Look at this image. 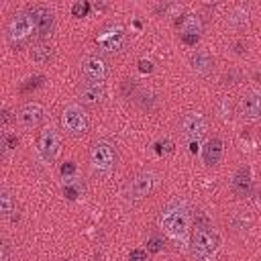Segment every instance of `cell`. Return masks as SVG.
<instances>
[{
  "mask_svg": "<svg viewBox=\"0 0 261 261\" xmlns=\"http://www.w3.org/2000/svg\"><path fill=\"white\" fill-rule=\"evenodd\" d=\"M247 20H249V14H247V10H245V8H237V10L228 16V22H230V24H234V27L245 24Z\"/></svg>",
  "mask_w": 261,
  "mask_h": 261,
  "instance_id": "22",
  "label": "cell"
},
{
  "mask_svg": "<svg viewBox=\"0 0 261 261\" xmlns=\"http://www.w3.org/2000/svg\"><path fill=\"white\" fill-rule=\"evenodd\" d=\"M181 35H198L200 33V20L194 14H188L181 18Z\"/></svg>",
  "mask_w": 261,
  "mask_h": 261,
  "instance_id": "19",
  "label": "cell"
},
{
  "mask_svg": "<svg viewBox=\"0 0 261 261\" xmlns=\"http://www.w3.org/2000/svg\"><path fill=\"white\" fill-rule=\"evenodd\" d=\"M163 247H165L163 237H159V234H151V237L147 239V251H151V253H159Z\"/></svg>",
  "mask_w": 261,
  "mask_h": 261,
  "instance_id": "23",
  "label": "cell"
},
{
  "mask_svg": "<svg viewBox=\"0 0 261 261\" xmlns=\"http://www.w3.org/2000/svg\"><path fill=\"white\" fill-rule=\"evenodd\" d=\"M73 171H75V163H73V161H67V163L61 165V175H63V177H65V175H71Z\"/></svg>",
  "mask_w": 261,
  "mask_h": 261,
  "instance_id": "29",
  "label": "cell"
},
{
  "mask_svg": "<svg viewBox=\"0 0 261 261\" xmlns=\"http://www.w3.org/2000/svg\"><path fill=\"white\" fill-rule=\"evenodd\" d=\"M61 122H63L65 130H67L69 135H75V137H77V135H84V133L88 130V126H90L88 114H86L84 108L77 106V104H69V106L63 110Z\"/></svg>",
  "mask_w": 261,
  "mask_h": 261,
  "instance_id": "7",
  "label": "cell"
},
{
  "mask_svg": "<svg viewBox=\"0 0 261 261\" xmlns=\"http://www.w3.org/2000/svg\"><path fill=\"white\" fill-rule=\"evenodd\" d=\"M124 41H126V33L120 24H106L98 31L96 35V43L102 47V51L106 53H116L124 47Z\"/></svg>",
  "mask_w": 261,
  "mask_h": 261,
  "instance_id": "5",
  "label": "cell"
},
{
  "mask_svg": "<svg viewBox=\"0 0 261 261\" xmlns=\"http://www.w3.org/2000/svg\"><path fill=\"white\" fill-rule=\"evenodd\" d=\"M35 31V22H33V16L29 10H22V12H16L10 22H8V39L10 41H24L33 35Z\"/></svg>",
  "mask_w": 261,
  "mask_h": 261,
  "instance_id": "8",
  "label": "cell"
},
{
  "mask_svg": "<svg viewBox=\"0 0 261 261\" xmlns=\"http://www.w3.org/2000/svg\"><path fill=\"white\" fill-rule=\"evenodd\" d=\"M190 65H192V69H194L196 73L208 75V73H212V69H214V59H212L206 51H196V53H192V57H190Z\"/></svg>",
  "mask_w": 261,
  "mask_h": 261,
  "instance_id": "17",
  "label": "cell"
},
{
  "mask_svg": "<svg viewBox=\"0 0 261 261\" xmlns=\"http://www.w3.org/2000/svg\"><path fill=\"white\" fill-rule=\"evenodd\" d=\"M88 4H73V8H71V12H73V16H86V12H88Z\"/></svg>",
  "mask_w": 261,
  "mask_h": 261,
  "instance_id": "28",
  "label": "cell"
},
{
  "mask_svg": "<svg viewBox=\"0 0 261 261\" xmlns=\"http://www.w3.org/2000/svg\"><path fill=\"white\" fill-rule=\"evenodd\" d=\"M43 80H45V77H43V75H35V77H31V80H27V82H29V84H24V86H22V88H20V90H22V92H29V90H31V88H33V90H35V88H39V86H41V84H43Z\"/></svg>",
  "mask_w": 261,
  "mask_h": 261,
  "instance_id": "25",
  "label": "cell"
},
{
  "mask_svg": "<svg viewBox=\"0 0 261 261\" xmlns=\"http://www.w3.org/2000/svg\"><path fill=\"white\" fill-rule=\"evenodd\" d=\"M73 179H75V177H69V179L63 184V194H65L67 200H75V198L82 194V190H84V186L77 184V181H73Z\"/></svg>",
  "mask_w": 261,
  "mask_h": 261,
  "instance_id": "20",
  "label": "cell"
},
{
  "mask_svg": "<svg viewBox=\"0 0 261 261\" xmlns=\"http://www.w3.org/2000/svg\"><path fill=\"white\" fill-rule=\"evenodd\" d=\"M0 206H2V216H10L12 214V196L8 190L0 192Z\"/></svg>",
  "mask_w": 261,
  "mask_h": 261,
  "instance_id": "21",
  "label": "cell"
},
{
  "mask_svg": "<svg viewBox=\"0 0 261 261\" xmlns=\"http://www.w3.org/2000/svg\"><path fill=\"white\" fill-rule=\"evenodd\" d=\"M239 112L245 120H259L261 118V92L257 90L245 92L239 102Z\"/></svg>",
  "mask_w": 261,
  "mask_h": 261,
  "instance_id": "11",
  "label": "cell"
},
{
  "mask_svg": "<svg viewBox=\"0 0 261 261\" xmlns=\"http://www.w3.org/2000/svg\"><path fill=\"white\" fill-rule=\"evenodd\" d=\"M106 90H104V84L102 82H92V80H86L80 90H77V96H80V102L84 106H96L102 102Z\"/></svg>",
  "mask_w": 261,
  "mask_h": 261,
  "instance_id": "13",
  "label": "cell"
},
{
  "mask_svg": "<svg viewBox=\"0 0 261 261\" xmlns=\"http://www.w3.org/2000/svg\"><path fill=\"white\" fill-rule=\"evenodd\" d=\"M139 69H141L143 73H145V71H147V73H151V71H153V63H151V61L141 59V61H139Z\"/></svg>",
  "mask_w": 261,
  "mask_h": 261,
  "instance_id": "30",
  "label": "cell"
},
{
  "mask_svg": "<svg viewBox=\"0 0 261 261\" xmlns=\"http://www.w3.org/2000/svg\"><path fill=\"white\" fill-rule=\"evenodd\" d=\"M222 151H224L222 139H218V137L208 139V141L204 143V147H202V159H204V163H206L208 167L218 165L220 159H222Z\"/></svg>",
  "mask_w": 261,
  "mask_h": 261,
  "instance_id": "16",
  "label": "cell"
},
{
  "mask_svg": "<svg viewBox=\"0 0 261 261\" xmlns=\"http://www.w3.org/2000/svg\"><path fill=\"white\" fill-rule=\"evenodd\" d=\"M61 149V139L55 128H45L39 137V151L45 161H53Z\"/></svg>",
  "mask_w": 261,
  "mask_h": 261,
  "instance_id": "12",
  "label": "cell"
},
{
  "mask_svg": "<svg viewBox=\"0 0 261 261\" xmlns=\"http://www.w3.org/2000/svg\"><path fill=\"white\" fill-rule=\"evenodd\" d=\"M51 57H53V49H51L49 45L37 43V45L31 47V59H33L35 63H49Z\"/></svg>",
  "mask_w": 261,
  "mask_h": 261,
  "instance_id": "18",
  "label": "cell"
},
{
  "mask_svg": "<svg viewBox=\"0 0 261 261\" xmlns=\"http://www.w3.org/2000/svg\"><path fill=\"white\" fill-rule=\"evenodd\" d=\"M16 118H18V122H20L24 128H35V126H39V124L43 122V118H45V110H43L41 104H37V102H29V104H24V106L18 110Z\"/></svg>",
  "mask_w": 261,
  "mask_h": 261,
  "instance_id": "14",
  "label": "cell"
},
{
  "mask_svg": "<svg viewBox=\"0 0 261 261\" xmlns=\"http://www.w3.org/2000/svg\"><path fill=\"white\" fill-rule=\"evenodd\" d=\"M90 163H92V169L96 173H110L116 165V149L112 143L108 141H98L92 145V151H90Z\"/></svg>",
  "mask_w": 261,
  "mask_h": 261,
  "instance_id": "3",
  "label": "cell"
},
{
  "mask_svg": "<svg viewBox=\"0 0 261 261\" xmlns=\"http://www.w3.org/2000/svg\"><path fill=\"white\" fill-rule=\"evenodd\" d=\"M8 122H10V112H8V110H2V126L6 128Z\"/></svg>",
  "mask_w": 261,
  "mask_h": 261,
  "instance_id": "31",
  "label": "cell"
},
{
  "mask_svg": "<svg viewBox=\"0 0 261 261\" xmlns=\"http://www.w3.org/2000/svg\"><path fill=\"white\" fill-rule=\"evenodd\" d=\"M220 245V237L216 234V230H212V226H196L194 237H192V253L198 259H208L216 253Z\"/></svg>",
  "mask_w": 261,
  "mask_h": 261,
  "instance_id": "2",
  "label": "cell"
},
{
  "mask_svg": "<svg viewBox=\"0 0 261 261\" xmlns=\"http://www.w3.org/2000/svg\"><path fill=\"white\" fill-rule=\"evenodd\" d=\"M179 128H181V137L190 143V149L196 151V145H198L200 137L206 133V118L198 112H188V114L181 116Z\"/></svg>",
  "mask_w": 261,
  "mask_h": 261,
  "instance_id": "6",
  "label": "cell"
},
{
  "mask_svg": "<svg viewBox=\"0 0 261 261\" xmlns=\"http://www.w3.org/2000/svg\"><path fill=\"white\" fill-rule=\"evenodd\" d=\"M82 73L86 75V80L102 82L108 75V63L100 55H86L82 59Z\"/></svg>",
  "mask_w": 261,
  "mask_h": 261,
  "instance_id": "10",
  "label": "cell"
},
{
  "mask_svg": "<svg viewBox=\"0 0 261 261\" xmlns=\"http://www.w3.org/2000/svg\"><path fill=\"white\" fill-rule=\"evenodd\" d=\"M234 47H237V49H234V53H239V55H241V53H245V49H243V43H241V41H239Z\"/></svg>",
  "mask_w": 261,
  "mask_h": 261,
  "instance_id": "33",
  "label": "cell"
},
{
  "mask_svg": "<svg viewBox=\"0 0 261 261\" xmlns=\"http://www.w3.org/2000/svg\"><path fill=\"white\" fill-rule=\"evenodd\" d=\"M153 186H155V175H153L151 171H139V173L128 181V186H126V190H124V198H126L130 204H137V202L145 200V198L151 194Z\"/></svg>",
  "mask_w": 261,
  "mask_h": 261,
  "instance_id": "4",
  "label": "cell"
},
{
  "mask_svg": "<svg viewBox=\"0 0 261 261\" xmlns=\"http://www.w3.org/2000/svg\"><path fill=\"white\" fill-rule=\"evenodd\" d=\"M29 12H31V16H33L37 37H39V39L49 37L51 31H53V22H55L53 12H51L47 6H33V8H29Z\"/></svg>",
  "mask_w": 261,
  "mask_h": 261,
  "instance_id": "9",
  "label": "cell"
},
{
  "mask_svg": "<svg viewBox=\"0 0 261 261\" xmlns=\"http://www.w3.org/2000/svg\"><path fill=\"white\" fill-rule=\"evenodd\" d=\"M159 224L161 228L171 237V239H184L190 228V208L181 200L169 202L161 214H159Z\"/></svg>",
  "mask_w": 261,
  "mask_h": 261,
  "instance_id": "1",
  "label": "cell"
},
{
  "mask_svg": "<svg viewBox=\"0 0 261 261\" xmlns=\"http://www.w3.org/2000/svg\"><path fill=\"white\" fill-rule=\"evenodd\" d=\"M181 37H184V41H186V43H192V45L198 41V35H181Z\"/></svg>",
  "mask_w": 261,
  "mask_h": 261,
  "instance_id": "32",
  "label": "cell"
},
{
  "mask_svg": "<svg viewBox=\"0 0 261 261\" xmlns=\"http://www.w3.org/2000/svg\"><path fill=\"white\" fill-rule=\"evenodd\" d=\"M251 188H253V179H251V169L245 165L241 169H237V173L232 175V181H230V190L234 196L239 198H247L251 194Z\"/></svg>",
  "mask_w": 261,
  "mask_h": 261,
  "instance_id": "15",
  "label": "cell"
},
{
  "mask_svg": "<svg viewBox=\"0 0 261 261\" xmlns=\"http://www.w3.org/2000/svg\"><path fill=\"white\" fill-rule=\"evenodd\" d=\"M16 143H18V139H16V135H10V133H2V153H8V151H12L14 147H16Z\"/></svg>",
  "mask_w": 261,
  "mask_h": 261,
  "instance_id": "24",
  "label": "cell"
},
{
  "mask_svg": "<svg viewBox=\"0 0 261 261\" xmlns=\"http://www.w3.org/2000/svg\"><path fill=\"white\" fill-rule=\"evenodd\" d=\"M0 261H10V245H8V241H2V245H0Z\"/></svg>",
  "mask_w": 261,
  "mask_h": 261,
  "instance_id": "27",
  "label": "cell"
},
{
  "mask_svg": "<svg viewBox=\"0 0 261 261\" xmlns=\"http://www.w3.org/2000/svg\"><path fill=\"white\" fill-rule=\"evenodd\" d=\"M130 261H147V253L143 249H133L130 255H128Z\"/></svg>",
  "mask_w": 261,
  "mask_h": 261,
  "instance_id": "26",
  "label": "cell"
}]
</instances>
